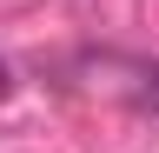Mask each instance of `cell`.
Listing matches in <instances>:
<instances>
[{"instance_id": "obj_1", "label": "cell", "mask_w": 159, "mask_h": 153, "mask_svg": "<svg viewBox=\"0 0 159 153\" xmlns=\"http://www.w3.org/2000/svg\"><path fill=\"white\" fill-rule=\"evenodd\" d=\"M139 107H152V113H159V60L139 73Z\"/></svg>"}, {"instance_id": "obj_2", "label": "cell", "mask_w": 159, "mask_h": 153, "mask_svg": "<svg viewBox=\"0 0 159 153\" xmlns=\"http://www.w3.org/2000/svg\"><path fill=\"white\" fill-rule=\"evenodd\" d=\"M7 87H13V73H7V60H0V100H7Z\"/></svg>"}]
</instances>
